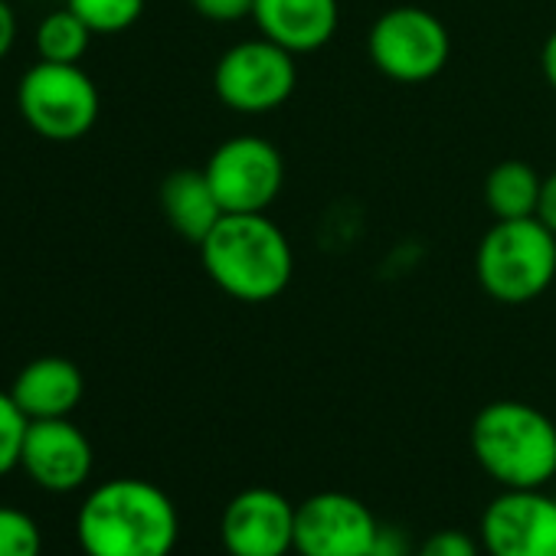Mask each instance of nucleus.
<instances>
[{
  "mask_svg": "<svg viewBox=\"0 0 556 556\" xmlns=\"http://www.w3.org/2000/svg\"><path fill=\"white\" fill-rule=\"evenodd\" d=\"M200 262L223 295L245 305L278 299L295 275L292 242L265 213H223L200 242Z\"/></svg>",
  "mask_w": 556,
  "mask_h": 556,
  "instance_id": "obj_1",
  "label": "nucleus"
},
{
  "mask_svg": "<svg viewBox=\"0 0 556 556\" xmlns=\"http://www.w3.org/2000/svg\"><path fill=\"white\" fill-rule=\"evenodd\" d=\"M177 533L174 501L141 478L99 484L76 517V536L86 556H170Z\"/></svg>",
  "mask_w": 556,
  "mask_h": 556,
  "instance_id": "obj_2",
  "label": "nucleus"
},
{
  "mask_svg": "<svg viewBox=\"0 0 556 556\" xmlns=\"http://www.w3.org/2000/svg\"><path fill=\"white\" fill-rule=\"evenodd\" d=\"M471 452L501 488H543L556 475V422L520 400H494L471 422Z\"/></svg>",
  "mask_w": 556,
  "mask_h": 556,
  "instance_id": "obj_3",
  "label": "nucleus"
},
{
  "mask_svg": "<svg viewBox=\"0 0 556 556\" xmlns=\"http://www.w3.org/2000/svg\"><path fill=\"white\" fill-rule=\"evenodd\" d=\"M475 275L488 299L501 305H527L556 278V232L536 216L494 219L475 252Z\"/></svg>",
  "mask_w": 556,
  "mask_h": 556,
  "instance_id": "obj_4",
  "label": "nucleus"
},
{
  "mask_svg": "<svg viewBox=\"0 0 556 556\" xmlns=\"http://www.w3.org/2000/svg\"><path fill=\"white\" fill-rule=\"evenodd\" d=\"M17 105L47 141H79L99 122V89L79 63L30 66L17 86Z\"/></svg>",
  "mask_w": 556,
  "mask_h": 556,
  "instance_id": "obj_5",
  "label": "nucleus"
},
{
  "mask_svg": "<svg viewBox=\"0 0 556 556\" xmlns=\"http://www.w3.org/2000/svg\"><path fill=\"white\" fill-rule=\"evenodd\" d=\"M295 53L265 37L232 43L213 70L216 99L239 115H268L282 109L295 96Z\"/></svg>",
  "mask_w": 556,
  "mask_h": 556,
  "instance_id": "obj_6",
  "label": "nucleus"
},
{
  "mask_svg": "<svg viewBox=\"0 0 556 556\" xmlns=\"http://www.w3.org/2000/svg\"><path fill=\"white\" fill-rule=\"evenodd\" d=\"M367 53L387 79L419 86L435 79L448 66L452 40L435 14L400 4L374 21L367 34Z\"/></svg>",
  "mask_w": 556,
  "mask_h": 556,
  "instance_id": "obj_7",
  "label": "nucleus"
},
{
  "mask_svg": "<svg viewBox=\"0 0 556 556\" xmlns=\"http://www.w3.org/2000/svg\"><path fill=\"white\" fill-rule=\"evenodd\" d=\"M223 213H265L286 184V161L278 148L255 135L223 141L203 167Z\"/></svg>",
  "mask_w": 556,
  "mask_h": 556,
  "instance_id": "obj_8",
  "label": "nucleus"
},
{
  "mask_svg": "<svg viewBox=\"0 0 556 556\" xmlns=\"http://www.w3.org/2000/svg\"><path fill=\"white\" fill-rule=\"evenodd\" d=\"M380 533L370 507L344 491H318L295 507L299 556H374Z\"/></svg>",
  "mask_w": 556,
  "mask_h": 556,
  "instance_id": "obj_9",
  "label": "nucleus"
},
{
  "mask_svg": "<svg viewBox=\"0 0 556 556\" xmlns=\"http://www.w3.org/2000/svg\"><path fill=\"white\" fill-rule=\"evenodd\" d=\"M488 556H556V497L543 488H504L481 514Z\"/></svg>",
  "mask_w": 556,
  "mask_h": 556,
  "instance_id": "obj_10",
  "label": "nucleus"
},
{
  "mask_svg": "<svg viewBox=\"0 0 556 556\" xmlns=\"http://www.w3.org/2000/svg\"><path fill=\"white\" fill-rule=\"evenodd\" d=\"M229 556H289L295 549V504L275 488L239 491L219 520Z\"/></svg>",
  "mask_w": 556,
  "mask_h": 556,
  "instance_id": "obj_11",
  "label": "nucleus"
},
{
  "mask_svg": "<svg viewBox=\"0 0 556 556\" xmlns=\"http://www.w3.org/2000/svg\"><path fill=\"white\" fill-rule=\"evenodd\" d=\"M21 468L50 494H70L92 475V445L86 432L66 419H34L24 435Z\"/></svg>",
  "mask_w": 556,
  "mask_h": 556,
  "instance_id": "obj_12",
  "label": "nucleus"
},
{
  "mask_svg": "<svg viewBox=\"0 0 556 556\" xmlns=\"http://www.w3.org/2000/svg\"><path fill=\"white\" fill-rule=\"evenodd\" d=\"M252 24L258 27V37L302 56L331 43L341 24V4L338 0H255Z\"/></svg>",
  "mask_w": 556,
  "mask_h": 556,
  "instance_id": "obj_13",
  "label": "nucleus"
},
{
  "mask_svg": "<svg viewBox=\"0 0 556 556\" xmlns=\"http://www.w3.org/2000/svg\"><path fill=\"white\" fill-rule=\"evenodd\" d=\"M83 374L66 357H37L11 383L21 413L34 419H66L83 400Z\"/></svg>",
  "mask_w": 556,
  "mask_h": 556,
  "instance_id": "obj_14",
  "label": "nucleus"
},
{
  "mask_svg": "<svg viewBox=\"0 0 556 556\" xmlns=\"http://www.w3.org/2000/svg\"><path fill=\"white\" fill-rule=\"evenodd\" d=\"M161 210L177 236L200 245L219 223L223 206L203 170H174L161 184Z\"/></svg>",
  "mask_w": 556,
  "mask_h": 556,
  "instance_id": "obj_15",
  "label": "nucleus"
},
{
  "mask_svg": "<svg viewBox=\"0 0 556 556\" xmlns=\"http://www.w3.org/2000/svg\"><path fill=\"white\" fill-rule=\"evenodd\" d=\"M543 177L527 161H501L484 180V203L494 219L536 216Z\"/></svg>",
  "mask_w": 556,
  "mask_h": 556,
  "instance_id": "obj_16",
  "label": "nucleus"
},
{
  "mask_svg": "<svg viewBox=\"0 0 556 556\" xmlns=\"http://www.w3.org/2000/svg\"><path fill=\"white\" fill-rule=\"evenodd\" d=\"M92 37L96 34L70 8H63L40 21L34 43H37L40 60H47V63H79L86 56Z\"/></svg>",
  "mask_w": 556,
  "mask_h": 556,
  "instance_id": "obj_17",
  "label": "nucleus"
},
{
  "mask_svg": "<svg viewBox=\"0 0 556 556\" xmlns=\"http://www.w3.org/2000/svg\"><path fill=\"white\" fill-rule=\"evenodd\" d=\"M96 37H112L131 30L141 14L144 0H70L66 4Z\"/></svg>",
  "mask_w": 556,
  "mask_h": 556,
  "instance_id": "obj_18",
  "label": "nucleus"
},
{
  "mask_svg": "<svg viewBox=\"0 0 556 556\" xmlns=\"http://www.w3.org/2000/svg\"><path fill=\"white\" fill-rule=\"evenodd\" d=\"M43 533L37 520L17 507H0V556H40Z\"/></svg>",
  "mask_w": 556,
  "mask_h": 556,
  "instance_id": "obj_19",
  "label": "nucleus"
},
{
  "mask_svg": "<svg viewBox=\"0 0 556 556\" xmlns=\"http://www.w3.org/2000/svg\"><path fill=\"white\" fill-rule=\"evenodd\" d=\"M27 426H30V419L21 413L11 390H0V478L21 465Z\"/></svg>",
  "mask_w": 556,
  "mask_h": 556,
  "instance_id": "obj_20",
  "label": "nucleus"
},
{
  "mask_svg": "<svg viewBox=\"0 0 556 556\" xmlns=\"http://www.w3.org/2000/svg\"><path fill=\"white\" fill-rule=\"evenodd\" d=\"M416 556H481V553H478V540L471 533L445 527V530L429 533Z\"/></svg>",
  "mask_w": 556,
  "mask_h": 556,
  "instance_id": "obj_21",
  "label": "nucleus"
},
{
  "mask_svg": "<svg viewBox=\"0 0 556 556\" xmlns=\"http://www.w3.org/2000/svg\"><path fill=\"white\" fill-rule=\"evenodd\" d=\"M193 11L213 24H236L252 17V4L255 0H190Z\"/></svg>",
  "mask_w": 556,
  "mask_h": 556,
  "instance_id": "obj_22",
  "label": "nucleus"
},
{
  "mask_svg": "<svg viewBox=\"0 0 556 556\" xmlns=\"http://www.w3.org/2000/svg\"><path fill=\"white\" fill-rule=\"evenodd\" d=\"M536 219L556 232V170L549 177H543V187H540V203H536Z\"/></svg>",
  "mask_w": 556,
  "mask_h": 556,
  "instance_id": "obj_23",
  "label": "nucleus"
},
{
  "mask_svg": "<svg viewBox=\"0 0 556 556\" xmlns=\"http://www.w3.org/2000/svg\"><path fill=\"white\" fill-rule=\"evenodd\" d=\"M14 43H17V14L8 0H0V63L14 50Z\"/></svg>",
  "mask_w": 556,
  "mask_h": 556,
  "instance_id": "obj_24",
  "label": "nucleus"
},
{
  "mask_svg": "<svg viewBox=\"0 0 556 556\" xmlns=\"http://www.w3.org/2000/svg\"><path fill=\"white\" fill-rule=\"evenodd\" d=\"M540 70H543L546 86L556 92V30L546 37V43H543V50H540Z\"/></svg>",
  "mask_w": 556,
  "mask_h": 556,
  "instance_id": "obj_25",
  "label": "nucleus"
}]
</instances>
